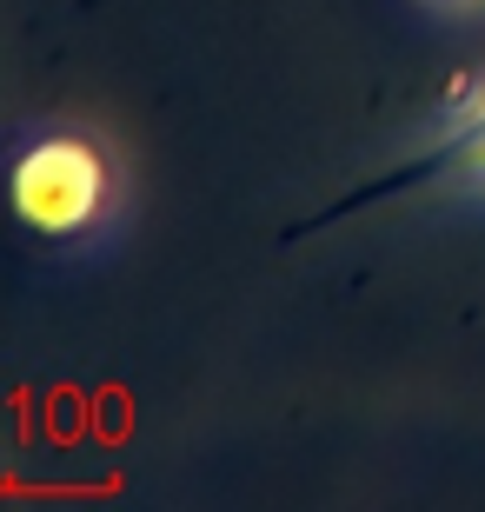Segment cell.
Instances as JSON below:
<instances>
[{
	"mask_svg": "<svg viewBox=\"0 0 485 512\" xmlns=\"http://www.w3.org/2000/svg\"><path fill=\"white\" fill-rule=\"evenodd\" d=\"M7 200H14L20 227L47 233H80L107 200V160H100L87 140H40L14 160V180H7Z\"/></svg>",
	"mask_w": 485,
	"mask_h": 512,
	"instance_id": "1",
	"label": "cell"
},
{
	"mask_svg": "<svg viewBox=\"0 0 485 512\" xmlns=\"http://www.w3.org/2000/svg\"><path fill=\"white\" fill-rule=\"evenodd\" d=\"M466 173H485V107H472V120H459V127H452L446 140H432L426 153H412V160H399V167L346 187L333 207H319L313 220H299L286 240H299V233H313V227H333V220H346V213H359V207H386V200H399V193L439 187V180H466Z\"/></svg>",
	"mask_w": 485,
	"mask_h": 512,
	"instance_id": "2",
	"label": "cell"
}]
</instances>
